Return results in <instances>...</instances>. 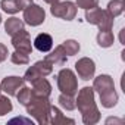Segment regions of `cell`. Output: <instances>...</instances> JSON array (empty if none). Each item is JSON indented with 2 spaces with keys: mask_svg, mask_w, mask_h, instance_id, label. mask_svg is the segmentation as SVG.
I'll return each instance as SVG.
<instances>
[{
  "mask_svg": "<svg viewBox=\"0 0 125 125\" xmlns=\"http://www.w3.org/2000/svg\"><path fill=\"white\" fill-rule=\"evenodd\" d=\"M78 110L81 112L83 122L85 125H94L100 121V112L94 102V90L93 87H84L80 90L78 97L75 100Z\"/></svg>",
  "mask_w": 125,
  "mask_h": 125,
  "instance_id": "1",
  "label": "cell"
},
{
  "mask_svg": "<svg viewBox=\"0 0 125 125\" xmlns=\"http://www.w3.org/2000/svg\"><path fill=\"white\" fill-rule=\"evenodd\" d=\"M93 90L99 93L100 102L103 107H113L118 103V93L115 91V84L112 77L109 75H99L93 81Z\"/></svg>",
  "mask_w": 125,
  "mask_h": 125,
  "instance_id": "2",
  "label": "cell"
},
{
  "mask_svg": "<svg viewBox=\"0 0 125 125\" xmlns=\"http://www.w3.org/2000/svg\"><path fill=\"white\" fill-rule=\"evenodd\" d=\"M50 102L49 97H37L32 96L31 100L28 102L27 107V113L30 116H32L38 124H49V113H50Z\"/></svg>",
  "mask_w": 125,
  "mask_h": 125,
  "instance_id": "3",
  "label": "cell"
},
{
  "mask_svg": "<svg viewBox=\"0 0 125 125\" xmlns=\"http://www.w3.org/2000/svg\"><path fill=\"white\" fill-rule=\"evenodd\" d=\"M113 16L107 12L103 10L100 8H93V9H87L85 10V21L88 24H93L96 27H99L100 31L103 30H112L113 27Z\"/></svg>",
  "mask_w": 125,
  "mask_h": 125,
  "instance_id": "4",
  "label": "cell"
},
{
  "mask_svg": "<svg viewBox=\"0 0 125 125\" xmlns=\"http://www.w3.org/2000/svg\"><path fill=\"white\" fill-rule=\"evenodd\" d=\"M57 87L60 93L74 96L78 91V81H77L75 74L68 68L60 69V72L57 74Z\"/></svg>",
  "mask_w": 125,
  "mask_h": 125,
  "instance_id": "5",
  "label": "cell"
},
{
  "mask_svg": "<svg viewBox=\"0 0 125 125\" xmlns=\"http://www.w3.org/2000/svg\"><path fill=\"white\" fill-rule=\"evenodd\" d=\"M52 72H53V65L50 63V62H47L46 59L44 60H38V62H35V63L30 69H27V72L24 75V80L27 83H31L32 84L35 80L43 78V77H47Z\"/></svg>",
  "mask_w": 125,
  "mask_h": 125,
  "instance_id": "6",
  "label": "cell"
},
{
  "mask_svg": "<svg viewBox=\"0 0 125 125\" xmlns=\"http://www.w3.org/2000/svg\"><path fill=\"white\" fill-rule=\"evenodd\" d=\"M50 12L56 18L65 19V21H72L77 16V5L72 2H57V3L52 5Z\"/></svg>",
  "mask_w": 125,
  "mask_h": 125,
  "instance_id": "7",
  "label": "cell"
},
{
  "mask_svg": "<svg viewBox=\"0 0 125 125\" xmlns=\"http://www.w3.org/2000/svg\"><path fill=\"white\" fill-rule=\"evenodd\" d=\"M46 19V12L41 6L31 3L28 8L24 9V22L31 25V27H38L44 22Z\"/></svg>",
  "mask_w": 125,
  "mask_h": 125,
  "instance_id": "8",
  "label": "cell"
},
{
  "mask_svg": "<svg viewBox=\"0 0 125 125\" xmlns=\"http://www.w3.org/2000/svg\"><path fill=\"white\" fill-rule=\"evenodd\" d=\"M12 46H13L15 50H18V52L31 54V52H32V44H31L30 34H28V31H25V28L12 35Z\"/></svg>",
  "mask_w": 125,
  "mask_h": 125,
  "instance_id": "9",
  "label": "cell"
},
{
  "mask_svg": "<svg viewBox=\"0 0 125 125\" xmlns=\"http://www.w3.org/2000/svg\"><path fill=\"white\" fill-rule=\"evenodd\" d=\"M75 69H77V74L80 75L81 80L88 81L94 77V72H96L94 60L90 59V57H81L75 63Z\"/></svg>",
  "mask_w": 125,
  "mask_h": 125,
  "instance_id": "10",
  "label": "cell"
},
{
  "mask_svg": "<svg viewBox=\"0 0 125 125\" xmlns=\"http://www.w3.org/2000/svg\"><path fill=\"white\" fill-rule=\"evenodd\" d=\"M24 84H25V80L21 77H6L0 84V90L5 91L8 96H16L18 90Z\"/></svg>",
  "mask_w": 125,
  "mask_h": 125,
  "instance_id": "11",
  "label": "cell"
},
{
  "mask_svg": "<svg viewBox=\"0 0 125 125\" xmlns=\"http://www.w3.org/2000/svg\"><path fill=\"white\" fill-rule=\"evenodd\" d=\"M32 96H37V97H49L50 93H52V85L50 83L43 77V78H38L32 83Z\"/></svg>",
  "mask_w": 125,
  "mask_h": 125,
  "instance_id": "12",
  "label": "cell"
},
{
  "mask_svg": "<svg viewBox=\"0 0 125 125\" xmlns=\"http://www.w3.org/2000/svg\"><path fill=\"white\" fill-rule=\"evenodd\" d=\"M34 47H35L38 52H41V53L50 52L52 47H53V38H52V35L47 34V32L38 34V35L34 38Z\"/></svg>",
  "mask_w": 125,
  "mask_h": 125,
  "instance_id": "13",
  "label": "cell"
},
{
  "mask_svg": "<svg viewBox=\"0 0 125 125\" xmlns=\"http://www.w3.org/2000/svg\"><path fill=\"white\" fill-rule=\"evenodd\" d=\"M66 53H65V50H63V47H62V44L60 46H57L50 54H47L46 56V60L47 62H50V63L54 66H63L65 63H66Z\"/></svg>",
  "mask_w": 125,
  "mask_h": 125,
  "instance_id": "14",
  "label": "cell"
},
{
  "mask_svg": "<svg viewBox=\"0 0 125 125\" xmlns=\"http://www.w3.org/2000/svg\"><path fill=\"white\" fill-rule=\"evenodd\" d=\"M49 122L53 125H60V124H75L74 119H69L66 116H63L56 106H50V113H49Z\"/></svg>",
  "mask_w": 125,
  "mask_h": 125,
  "instance_id": "15",
  "label": "cell"
},
{
  "mask_svg": "<svg viewBox=\"0 0 125 125\" xmlns=\"http://www.w3.org/2000/svg\"><path fill=\"white\" fill-rule=\"evenodd\" d=\"M24 25H25V22H24L22 19L13 16V18H9V19L6 21V24H5V31H6V34H9V35L12 37V35L16 34L18 31L24 30Z\"/></svg>",
  "mask_w": 125,
  "mask_h": 125,
  "instance_id": "16",
  "label": "cell"
},
{
  "mask_svg": "<svg viewBox=\"0 0 125 125\" xmlns=\"http://www.w3.org/2000/svg\"><path fill=\"white\" fill-rule=\"evenodd\" d=\"M113 41H115V37H113V32L110 30H103L97 34V44L100 47L107 49L113 44Z\"/></svg>",
  "mask_w": 125,
  "mask_h": 125,
  "instance_id": "17",
  "label": "cell"
},
{
  "mask_svg": "<svg viewBox=\"0 0 125 125\" xmlns=\"http://www.w3.org/2000/svg\"><path fill=\"white\" fill-rule=\"evenodd\" d=\"M57 100H59V104L63 107V109H66V110H74V109L77 107L75 99H74V96H71V94H63V93H62Z\"/></svg>",
  "mask_w": 125,
  "mask_h": 125,
  "instance_id": "18",
  "label": "cell"
},
{
  "mask_svg": "<svg viewBox=\"0 0 125 125\" xmlns=\"http://www.w3.org/2000/svg\"><path fill=\"white\" fill-rule=\"evenodd\" d=\"M113 18L119 16L122 12H124V0H112L107 5V9H106Z\"/></svg>",
  "mask_w": 125,
  "mask_h": 125,
  "instance_id": "19",
  "label": "cell"
},
{
  "mask_svg": "<svg viewBox=\"0 0 125 125\" xmlns=\"http://www.w3.org/2000/svg\"><path fill=\"white\" fill-rule=\"evenodd\" d=\"M16 97H18V102H19L22 106H27V104H28V102H30V100H31V97H32V91H31V88H28V87L22 85V87L18 90Z\"/></svg>",
  "mask_w": 125,
  "mask_h": 125,
  "instance_id": "20",
  "label": "cell"
},
{
  "mask_svg": "<svg viewBox=\"0 0 125 125\" xmlns=\"http://www.w3.org/2000/svg\"><path fill=\"white\" fill-rule=\"evenodd\" d=\"M62 47H63L66 56H74L80 52V43L75 40H65L62 43Z\"/></svg>",
  "mask_w": 125,
  "mask_h": 125,
  "instance_id": "21",
  "label": "cell"
},
{
  "mask_svg": "<svg viewBox=\"0 0 125 125\" xmlns=\"http://www.w3.org/2000/svg\"><path fill=\"white\" fill-rule=\"evenodd\" d=\"M0 6H2L3 12L10 13V15L19 12V6L16 3V0H2V2H0Z\"/></svg>",
  "mask_w": 125,
  "mask_h": 125,
  "instance_id": "22",
  "label": "cell"
},
{
  "mask_svg": "<svg viewBox=\"0 0 125 125\" xmlns=\"http://www.w3.org/2000/svg\"><path fill=\"white\" fill-rule=\"evenodd\" d=\"M10 60H12V63H15V65H28L30 57H28L27 53H22V52L15 50L10 54Z\"/></svg>",
  "mask_w": 125,
  "mask_h": 125,
  "instance_id": "23",
  "label": "cell"
},
{
  "mask_svg": "<svg viewBox=\"0 0 125 125\" xmlns=\"http://www.w3.org/2000/svg\"><path fill=\"white\" fill-rule=\"evenodd\" d=\"M9 112H12V102L8 99V96L0 94V116H5Z\"/></svg>",
  "mask_w": 125,
  "mask_h": 125,
  "instance_id": "24",
  "label": "cell"
},
{
  "mask_svg": "<svg viewBox=\"0 0 125 125\" xmlns=\"http://www.w3.org/2000/svg\"><path fill=\"white\" fill-rule=\"evenodd\" d=\"M99 5V0H77V8H81L84 10L93 9Z\"/></svg>",
  "mask_w": 125,
  "mask_h": 125,
  "instance_id": "25",
  "label": "cell"
},
{
  "mask_svg": "<svg viewBox=\"0 0 125 125\" xmlns=\"http://www.w3.org/2000/svg\"><path fill=\"white\" fill-rule=\"evenodd\" d=\"M8 54H9V52H8V47H6L5 44H2V43H0V63H2L3 60H6V59H8Z\"/></svg>",
  "mask_w": 125,
  "mask_h": 125,
  "instance_id": "26",
  "label": "cell"
},
{
  "mask_svg": "<svg viewBox=\"0 0 125 125\" xmlns=\"http://www.w3.org/2000/svg\"><path fill=\"white\" fill-rule=\"evenodd\" d=\"M16 3L19 6V10H24L25 8H28L32 3V0H16Z\"/></svg>",
  "mask_w": 125,
  "mask_h": 125,
  "instance_id": "27",
  "label": "cell"
},
{
  "mask_svg": "<svg viewBox=\"0 0 125 125\" xmlns=\"http://www.w3.org/2000/svg\"><path fill=\"white\" fill-rule=\"evenodd\" d=\"M43 2H46V3H49V5H53V3H57V2H60V0H43Z\"/></svg>",
  "mask_w": 125,
  "mask_h": 125,
  "instance_id": "28",
  "label": "cell"
},
{
  "mask_svg": "<svg viewBox=\"0 0 125 125\" xmlns=\"http://www.w3.org/2000/svg\"><path fill=\"white\" fill-rule=\"evenodd\" d=\"M0 24H2V15H0Z\"/></svg>",
  "mask_w": 125,
  "mask_h": 125,
  "instance_id": "29",
  "label": "cell"
},
{
  "mask_svg": "<svg viewBox=\"0 0 125 125\" xmlns=\"http://www.w3.org/2000/svg\"><path fill=\"white\" fill-rule=\"evenodd\" d=\"M0 91H2V90H0Z\"/></svg>",
  "mask_w": 125,
  "mask_h": 125,
  "instance_id": "30",
  "label": "cell"
}]
</instances>
